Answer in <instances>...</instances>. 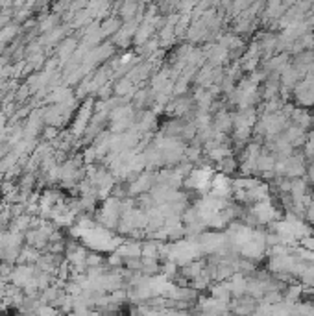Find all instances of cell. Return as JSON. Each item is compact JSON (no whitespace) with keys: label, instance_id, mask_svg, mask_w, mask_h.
<instances>
[{"label":"cell","instance_id":"6da1fadb","mask_svg":"<svg viewBox=\"0 0 314 316\" xmlns=\"http://www.w3.org/2000/svg\"><path fill=\"white\" fill-rule=\"evenodd\" d=\"M22 26L19 25H15V22H11V25H6L4 28L0 30V43L6 44V43H10V41H15V37L22 32Z\"/></svg>","mask_w":314,"mask_h":316},{"label":"cell","instance_id":"7a4b0ae2","mask_svg":"<svg viewBox=\"0 0 314 316\" xmlns=\"http://www.w3.org/2000/svg\"><path fill=\"white\" fill-rule=\"evenodd\" d=\"M216 165H218V171H220V174L231 176L233 172L238 168V161H237V157H235V156H229V157H226V159L220 161V163H216Z\"/></svg>","mask_w":314,"mask_h":316},{"label":"cell","instance_id":"3957f363","mask_svg":"<svg viewBox=\"0 0 314 316\" xmlns=\"http://www.w3.org/2000/svg\"><path fill=\"white\" fill-rule=\"evenodd\" d=\"M58 314H59V309H56L52 305H44V303L35 312V316H58Z\"/></svg>","mask_w":314,"mask_h":316},{"label":"cell","instance_id":"277c9868","mask_svg":"<svg viewBox=\"0 0 314 316\" xmlns=\"http://www.w3.org/2000/svg\"><path fill=\"white\" fill-rule=\"evenodd\" d=\"M305 220L314 226V192H312V198H310L309 207H307V213H305Z\"/></svg>","mask_w":314,"mask_h":316},{"label":"cell","instance_id":"5b68a950","mask_svg":"<svg viewBox=\"0 0 314 316\" xmlns=\"http://www.w3.org/2000/svg\"><path fill=\"white\" fill-rule=\"evenodd\" d=\"M300 244L303 246L305 250H309V252H314V237H312V235H310V237L300 238Z\"/></svg>","mask_w":314,"mask_h":316},{"label":"cell","instance_id":"8992f818","mask_svg":"<svg viewBox=\"0 0 314 316\" xmlns=\"http://www.w3.org/2000/svg\"><path fill=\"white\" fill-rule=\"evenodd\" d=\"M67 316H80V314H76V312H68Z\"/></svg>","mask_w":314,"mask_h":316},{"label":"cell","instance_id":"52a82bcc","mask_svg":"<svg viewBox=\"0 0 314 316\" xmlns=\"http://www.w3.org/2000/svg\"><path fill=\"white\" fill-rule=\"evenodd\" d=\"M58 316H67V314H63V312H59V314Z\"/></svg>","mask_w":314,"mask_h":316}]
</instances>
